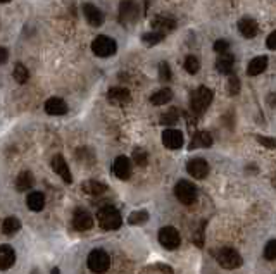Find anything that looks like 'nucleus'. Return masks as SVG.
Wrapping results in <instances>:
<instances>
[{"instance_id":"34","label":"nucleus","mask_w":276,"mask_h":274,"mask_svg":"<svg viewBox=\"0 0 276 274\" xmlns=\"http://www.w3.org/2000/svg\"><path fill=\"white\" fill-rule=\"evenodd\" d=\"M238 92H240V80L235 74H231L228 81V93L230 95H238Z\"/></svg>"},{"instance_id":"13","label":"nucleus","mask_w":276,"mask_h":274,"mask_svg":"<svg viewBox=\"0 0 276 274\" xmlns=\"http://www.w3.org/2000/svg\"><path fill=\"white\" fill-rule=\"evenodd\" d=\"M113 172L119 179H128L132 176V162L128 157L119 155L113 164Z\"/></svg>"},{"instance_id":"41","label":"nucleus","mask_w":276,"mask_h":274,"mask_svg":"<svg viewBox=\"0 0 276 274\" xmlns=\"http://www.w3.org/2000/svg\"><path fill=\"white\" fill-rule=\"evenodd\" d=\"M7 59H9V52H7V48L0 47V64H5Z\"/></svg>"},{"instance_id":"4","label":"nucleus","mask_w":276,"mask_h":274,"mask_svg":"<svg viewBox=\"0 0 276 274\" xmlns=\"http://www.w3.org/2000/svg\"><path fill=\"white\" fill-rule=\"evenodd\" d=\"M92 50H93V54L99 55V57H111V55H114L116 50H118V45H116L113 38H109V36H106V35H100L92 42Z\"/></svg>"},{"instance_id":"12","label":"nucleus","mask_w":276,"mask_h":274,"mask_svg":"<svg viewBox=\"0 0 276 274\" xmlns=\"http://www.w3.org/2000/svg\"><path fill=\"white\" fill-rule=\"evenodd\" d=\"M107 100L114 106H126V104L132 100V95L126 88H121V86H114L107 92Z\"/></svg>"},{"instance_id":"30","label":"nucleus","mask_w":276,"mask_h":274,"mask_svg":"<svg viewBox=\"0 0 276 274\" xmlns=\"http://www.w3.org/2000/svg\"><path fill=\"white\" fill-rule=\"evenodd\" d=\"M178 119H180V114H178V109H169L167 112H164L162 118H161V123L166 126H173L178 123Z\"/></svg>"},{"instance_id":"1","label":"nucleus","mask_w":276,"mask_h":274,"mask_svg":"<svg viewBox=\"0 0 276 274\" xmlns=\"http://www.w3.org/2000/svg\"><path fill=\"white\" fill-rule=\"evenodd\" d=\"M97 221H99L100 228L106 231H114L119 230L123 224V217L119 214L118 209H114L113 205H106L97 212Z\"/></svg>"},{"instance_id":"44","label":"nucleus","mask_w":276,"mask_h":274,"mask_svg":"<svg viewBox=\"0 0 276 274\" xmlns=\"http://www.w3.org/2000/svg\"><path fill=\"white\" fill-rule=\"evenodd\" d=\"M273 186L276 188V174H275V178H273Z\"/></svg>"},{"instance_id":"19","label":"nucleus","mask_w":276,"mask_h":274,"mask_svg":"<svg viewBox=\"0 0 276 274\" xmlns=\"http://www.w3.org/2000/svg\"><path fill=\"white\" fill-rule=\"evenodd\" d=\"M152 26H154L155 31H161V33H166V31H173L174 28H176V21H174V17L171 16H155L154 19H152Z\"/></svg>"},{"instance_id":"21","label":"nucleus","mask_w":276,"mask_h":274,"mask_svg":"<svg viewBox=\"0 0 276 274\" xmlns=\"http://www.w3.org/2000/svg\"><path fill=\"white\" fill-rule=\"evenodd\" d=\"M212 145V137L211 133L207 131H199V133L193 135L192 138V143H190V148H207Z\"/></svg>"},{"instance_id":"38","label":"nucleus","mask_w":276,"mask_h":274,"mask_svg":"<svg viewBox=\"0 0 276 274\" xmlns=\"http://www.w3.org/2000/svg\"><path fill=\"white\" fill-rule=\"evenodd\" d=\"M228 42L226 40H218V42L214 43V50L218 52V54H226V50H228Z\"/></svg>"},{"instance_id":"24","label":"nucleus","mask_w":276,"mask_h":274,"mask_svg":"<svg viewBox=\"0 0 276 274\" xmlns=\"http://www.w3.org/2000/svg\"><path fill=\"white\" fill-rule=\"evenodd\" d=\"M233 66H235V59H233V55H228V54H223L221 57L218 59V62H216V69L221 74H231Z\"/></svg>"},{"instance_id":"18","label":"nucleus","mask_w":276,"mask_h":274,"mask_svg":"<svg viewBox=\"0 0 276 274\" xmlns=\"http://www.w3.org/2000/svg\"><path fill=\"white\" fill-rule=\"evenodd\" d=\"M83 12H85V17H87V21L90 22L92 26H95V28L102 26L104 14L100 12V9H97L93 3H85V5H83Z\"/></svg>"},{"instance_id":"2","label":"nucleus","mask_w":276,"mask_h":274,"mask_svg":"<svg viewBox=\"0 0 276 274\" xmlns=\"http://www.w3.org/2000/svg\"><path fill=\"white\" fill-rule=\"evenodd\" d=\"M212 102V92L207 88V86H199L195 92L190 97V106H192V111L195 114H202V112L207 111V107L211 106Z\"/></svg>"},{"instance_id":"37","label":"nucleus","mask_w":276,"mask_h":274,"mask_svg":"<svg viewBox=\"0 0 276 274\" xmlns=\"http://www.w3.org/2000/svg\"><path fill=\"white\" fill-rule=\"evenodd\" d=\"M257 141H259L261 145H264V147H268V148H276V140H275V138H270V137H257Z\"/></svg>"},{"instance_id":"11","label":"nucleus","mask_w":276,"mask_h":274,"mask_svg":"<svg viewBox=\"0 0 276 274\" xmlns=\"http://www.w3.org/2000/svg\"><path fill=\"white\" fill-rule=\"evenodd\" d=\"M186 171L195 179H204L209 174V164L204 159H192L186 164Z\"/></svg>"},{"instance_id":"33","label":"nucleus","mask_w":276,"mask_h":274,"mask_svg":"<svg viewBox=\"0 0 276 274\" xmlns=\"http://www.w3.org/2000/svg\"><path fill=\"white\" fill-rule=\"evenodd\" d=\"M264 259L266 261H276V240H270L264 247Z\"/></svg>"},{"instance_id":"22","label":"nucleus","mask_w":276,"mask_h":274,"mask_svg":"<svg viewBox=\"0 0 276 274\" xmlns=\"http://www.w3.org/2000/svg\"><path fill=\"white\" fill-rule=\"evenodd\" d=\"M268 67V57L264 55H259V57H254L251 62H249V67H247V73L251 76H257V74L264 73V69Z\"/></svg>"},{"instance_id":"45","label":"nucleus","mask_w":276,"mask_h":274,"mask_svg":"<svg viewBox=\"0 0 276 274\" xmlns=\"http://www.w3.org/2000/svg\"><path fill=\"white\" fill-rule=\"evenodd\" d=\"M7 2H10V0H0V3H7Z\"/></svg>"},{"instance_id":"16","label":"nucleus","mask_w":276,"mask_h":274,"mask_svg":"<svg viewBox=\"0 0 276 274\" xmlns=\"http://www.w3.org/2000/svg\"><path fill=\"white\" fill-rule=\"evenodd\" d=\"M45 112L50 116H64L68 112V104L59 97H52L45 102Z\"/></svg>"},{"instance_id":"7","label":"nucleus","mask_w":276,"mask_h":274,"mask_svg":"<svg viewBox=\"0 0 276 274\" xmlns=\"http://www.w3.org/2000/svg\"><path fill=\"white\" fill-rule=\"evenodd\" d=\"M159 243L167 250H174L180 247L181 238H180V233H178L176 228L173 226H166L159 231Z\"/></svg>"},{"instance_id":"9","label":"nucleus","mask_w":276,"mask_h":274,"mask_svg":"<svg viewBox=\"0 0 276 274\" xmlns=\"http://www.w3.org/2000/svg\"><path fill=\"white\" fill-rule=\"evenodd\" d=\"M119 17L125 24H130V22H135L138 17V3H135L133 0H126V2L121 3L119 7Z\"/></svg>"},{"instance_id":"17","label":"nucleus","mask_w":276,"mask_h":274,"mask_svg":"<svg viewBox=\"0 0 276 274\" xmlns=\"http://www.w3.org/2000/svg\"><path fill=\"white\" fill-rule=\"evenodd\" d=\"M16 262V252L12 247L9 245H0V271H7L10 269Z\"/></svg>"},{"instance_id":"8","label":"nucleus","mask_w":276,"mask_h":274,"mask_svg":"<svg viewBox=\"0 0 276 274\" xmlns=\"http://www.w3.org/2000/svg\"><path fill=\"white\" fill-rule=\"evenodd\" d=\"M73 226L78 231H88L93 226V217L90 216V212L85 211V209H78L73 216Z\"/></svg>"},{"instance_id":"23","label":"nucleus","mask_w":276,"mask_h":274,"mask_svg":"<svg viewBox=\"0 0 276 274\" xmlns=\"http://www.w3.org/2000/svg\"><path fill=\"white\" fill-rule=\"evenodd\" d=\"M33 185H35V178H33V174L29 171H23L19 172V176H17L16 179V188L19 191H28L29 188H33Z\"/></svg>"},{"instance_id":"36","label":"nucleus","mask_w":276,"mask_h":274,"mask_svg":"<svg viewBox=\"0 0 276 274\" xmlns=\"http://www.w3.org/2000/svg\"><path fill=\"white\" fill-rule=\"evenodd\" d=\"M147 152L145 150H140V148H137L135 152H133V160L138 164V166H145L147 164Z\"/></svg>"},{"instance_id":"10","label":"nucleus","mask_w":276,"mask_h":274,"mask_svg":"<svg viewBox=\"0 0 276 274\" xmlns=\"http://www.w3.org/2000/svg\"><path fill=\"white\" fill-rule=\"evenodd\" d=\"M162 143H164V147L171 148V150L180 148L181 145H183V133L169 128V130H166L162 133Z\"/></svg>"},{"instance_id":"26","label":"nucleus","mask_w":276,"mask_h":274,"mask_svg":"<svg viewBox=\"0 0 276 274\" xmlns=\"http://www.w3.org/2000/svg\"><path fill=\"white\" fill-rule=\"evenodd\" d=\"M171 99H173V92H171L169 88H162L150 97V104L152 106H164V104H167Z\"/></svg>"},{"instance_id":"35","label":"nucleus","mask_w":276,"mask_h":274,"mask_svg":"<svg viewBox=\"0 0 276 274\" xmlns=\"http://www.w3.org/2000/svg\"><path fill=\"white\" fill-rule=\"evenodd\" d=\"M159 78L161 81H169L171 80V67L167 62H161L159 64Z\"/></svg>"},{"instance_id":"43","label":"nucleus","mask_w":276,"mask_h":274,"mask_svg":"<svg viewBox=\"0 0 276 274\" xmlns=\"http://www.w3.org/2000/svg\"><path fill=\"white\" fill-rule=\"evenodd\" d=\"M52 274H59V269L54 268V269H52Z\"/></svg>"},{"instance_id":"40","label":"nucleus","mask_w":276,"mask_h":274,"mask_svg":"<svg viewBox=\"0 0 276 274\" xmlns=\"http://www.w3.org/2000/svg\"><path fill=\"white\" fill-rule=\"evenodd\" d=\"M266 45H268V48H270V50H276V31H273L270 36H268Z\"/></svg>"},{"instance_id":"20","label":"nucleus","mask_w":276,"mask_h":274,"mask_svg":"<svg viewBox=\"0 0 276 274\" xmlns=\"http://www.w3.org/2000/svg\"><path fill=\"white\" fill-rule=\"evenodd\" d=\"M26 205H28L29 211L33 212H40L45 207V195L42 191H31L26 198Z\"/></svg>"},{"instance_id":"29","label":"nucleus","mask_w":276,"mask_h":274,"mask_svg":"<svg viewBox=\"0 0 276 274\" xmlns=\"http://www.w3.org/2000/svg\"><path fill=\"white\" fill-rule=\"evenodd\" d=\"M183 67L186 69V73L197 74L199 73V69H200V61L195 57V55H188V57L185 59V62H183Z\"/></svg>"},{"instance_id":"6","label":"nucleus","mask_w":276,"mask_h":274,"mask_svg":"<svg viewBox=\"0 0 276 274\" xmlns=\"http://www.w3.org/2000/svg\"><path fill=\"white\" fill-rule=\"evenodd\" d=\"M216 261L225 269H237L242 266V257L237 250L233 249H219L216 252Z\"/></svg>"},{"instance_id":"27","label":"nucleus","mask_w":276,"mask_h":274,"mask_svg":"<svg viewBox=\"0 0 276 274\" xmlns=\"http://www.w3.org/2000/svg\"><path fill=\"white\" fill-rule=\"evenodd\" d=\"M19 230H21V221L17 219V217H7V219H3V223H2L3 235H7V236L16 235Z\"/></svg>"},{"instance_id":"15","label":"nucleus","mask_w":276,"mask_h":274,"mask_svg":"<svg viewBox=\"0 0 276 274\" xmlns=\"http://www.w3.org/2000/svg\"><path fill=\"white\" fill-rule=\"evenodd\" d=\"M237 26H238V31H240L242 36H245V38H254V36H257V33H259V26H257V22L254 21L252 17H242Z\"/></svg>"},{"instance_id":"25","label":"nucleus","mask_w":276,"mask_h":274,"mask_svg":"<svg viewBox=\"0 0 276 274\" xmlns=\"http://www.w3.org/2000/svg\"><path fill=\"white\" fill-rule=\"evenodd\" d=\"M81 188H83L85 193H88V195H102L104 191L107 190V186L100 181H95V179H88V181H85L83 185H81Z\"/></svg>"},{"instance_id":"28","label":"nucleus","mask_w":276,"mask_h":274,"mask_svg":"<svg viewBox=\"0 0 276 274\" xmlns=\"http://www.w3.org/2000/svg\"><path fill=\"white\" fill-rule=\"evenodd\" d=\"M164 36L166 35L161 31H150V33H145V35L141 36V42L147 45V47H154V45H157L159 42H162Z\"/></svg>"},{"instance_id":"14","label":"nucleus","mask_w":276,"mask_h":274,"mask_svg":"<svg viewBox=\"0 0 276 274\" xmlns=\"http://www.w3.org/2000/svg\"><path fill=\"white\" fill-rule=\"evenodd\" d=\"M52 169L55 171V174H59L66 183H71L73 181V176H71V171H69V166L68 162L64 160L62 155H55L52 159Z\"/></svg>"},{"instance_id":"42","label":"nucleus","mask_w":276,"mask_h":274,"mask_svg":"<svg viewBox=\"0 0 276 274\" xmlns=\"http://www.w3.org/2000/svg\"><path fill=\"white\" fill-rule=\"evenodd\" d=\"M270 104L271 106H276V95H270Z\"/></svg>"},{"instance_id":"3","label":"nucleus","mask_w":276,"mask_h":274,"mask_svg":"<svg viewBox=\"0 0 276 274\" xmlns=\"http://www.w3.org/2000/svg\"><path fill=\"white\" fill-rule=\"evenodd\" d=\"M111 266V257L107 252L104 250L97 249V250H92L90 255H88V268H90L92 273H97V274H104L109 269Z\"/></svg>"},{"instance_id":"32","label":"nucleus","mask_w":276,"mask_h":274,"mask_svg":"<svg viewBox=\"0 0 276 274\" xmlns=\"http://www.w3.org/2000/svg\"><path fill=\"white\" fill-rule=\"evenodd\" d=\"M147 221H148V212L147 211H135V212H132V216L128 217V223L135 224V226L147 223Z\"/></svg>"},{"instance_id":"31","label":"nucleus","mask_w":276,"mask_h":274,"mask_svg":"<svg viewBox=\"0 0 276 274\" xmlns=\"http://www.w3.org/2000/svg\"><path fill=\"white\" fill-rule=\"evenodd\" d=\"M14 80H16L17 83H21V85L26 83V81L29 80V73L23 64H17V66L14 67Z\"/></svg>"},{"instance_id":"39","label":"nucleus","mask_w":276,"mask_h":274,"mask_svg":"<svg viewBox=\"0 0 276 274\" xmlns=\"http://www.w3.org/2000/svg\"><path fill=\"white\" fill-rule=\"evenodd\" d=\"M193 243H195L197 247H202L204 245V228H199V230L195 231V236H193Z\"/></svg>"},{"instance_id":"5","label":"nucleus","mask_w":276,"mask_h":274,"mask_svg":"<svg viewBox=\"0 0 276 274\" xmlns=\"http://www.w3.org/2000/svg\"><path fill=\"white\" fill-rule=\"evenodd\" d=\"M174 195H176V198L181 204L190 205L197 200V188L193 183L186 181V179H181V181H178L176 186H174Z\"/></svg>"}]
</instances>
